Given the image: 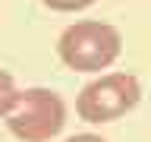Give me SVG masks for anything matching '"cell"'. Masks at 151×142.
I'll list each match as a JSON object with an SVG mask.
<instances>
[{"label": "cell", "mask_w": 151, "mask_h": 142, "mask_svg": "<svg viewBox=\"0 0 151 142\" xmlns=\"http://www.w3.org/2000/svg\"><path fill=\"white\" fill-rule=\"evenodd\" d=\"M123 38L110 22L101 19H82L63 28L57 41V54L76 73H101L120 57Z\"/></svg>", "instance_id": "obj_1"}, {"label": "cell", "mask_w": 151, "mask_h": 142, "mask_svg": "<svg viewBox=\"0 0 151 142\" xmlns=\"http://www.w3.org/2000/svg\"><path fill=\"white\" fill-rule=\"evenodd\" d=\"M66 123V104L54 88H25L9 111L6 126L19 142H50Z\"/></svg>", "instance_id": "obj_2"}, {"label": "cell", "mask_w": 151, "mask_h": 142, "mask_svg": "<svg viewBox=\"0 0 151 142\" xmlns=\"http://www.w3.org/2000/svg\"><path fill=\"white\" fill-rule=\"evenodd\" d=\"M142 101V82L132 73H104L85 85L76 98V111L85 123H110Z\"/></svg>", "instance_id": "obj_3"}, {"label": "cell", "mask_w": 151, "mask_h": 142, "mask_svg": "<svg viewBox=\"0 0 151 142\" xmlns=\"http://www.w3.org/2000/svg\"><path fill=\"white\" fill-rule=\"evenodd\" d=\"M66 142H107V139H101V136H94V133H79V136H69Z\"/></svg>", "instance_id": "obj_6"}, {"label": "cell", "mask_w": 151, "mask_h": 142, "mask_svg": "<svg viewBox=\"0 0 151 142\" xmlns=\"http://www.w3.org/2000/svg\"><path fill=\"white\" fill-rule=\"evenodd\" d=\"M41 3L47 9H54V13H79V9H88L98 0H41Z\"/></svg>", "instance_id": "obj_5"}, {"label": "cell", "mask_w": 151, "mask_h": 142, "mask_svg": "<svg viewBox=\"0 0 151 142\" xmlns=\"http://www.w3.org/2000/svg\"><path fill=\"white\" fill-rule=\"evenodd\" d=\"M19 88H16V79L6 73V70H0V117H9V111L16 107L19 101Z\"/></svg>", "instance_id": "obj_4"}]
</instances>
